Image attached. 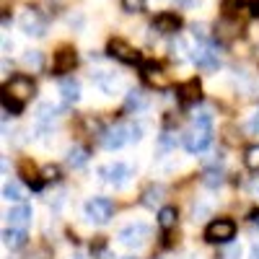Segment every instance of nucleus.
<instances>
[{"label": "nucleus", "mask_w": 259, "mask_h": 259, "mask_svg": "<svg viewBox=\"0 0 259 259\" xmlns=\"http://www.w3.org/2000/svg\"><path fill=\"white\" fill-rule=\"evenodd\" d=\"M36 91V85L29 75H16L6 83V112L13 109V112H21V106H24Z\"/></svg>", "instance_id": "f257e3e1"}, {"label": "nucleus", "mask_w": 259, "mask_h": 259, "mask_svg": "<svg viewBox=\"0 0 259 259\" xmlns=\"http://www.w3.org/2000/svg\"><path fill=\"white\" fill-rule=\"evenodd\" d=\"M236 236V223L231 218H215L205 228V241L210 244H228Z\"/></svg>", "instance_id": "f03ea898"}, {"label": "nucleus", "mask_w": 259, "mask_h": 259, "mask_svg": "<svg viewBox=\"0 0 259 259\" xmlns=\"http://www.w3.org/2000/svg\"><path fill=\"white\" fill-rule=\"evenodd\" d=\"M18 26H21V31L29 34V36H45L47 18L41 16L36 8H24V11L18 13Z\"/></svg>", "instance_id": "7ed1b4c3"}, {"label": "nucleus", "mask_w": 259, "mask_h": 259, "mask_svg": "<svg viewBox=\"0 0 259 259\" xmlns=\"http://www.w3.org/2000/svg\"><path fill=\"white\" fill-rule=\"evenodd\" d=\"M83 212H85V218L94 221V223H106L114 215V202L109 197H91L83 205Z\"/></svg>", "instance_id": "20e7f679"}, {"label": "nucleus", "mask_w": 259, "mask_h": 259, "mask_svg": "<svg viewBox=\"0 0 259 259\" xmlns=\"http://www.w3.org/2000/svg\"><path fill=\"white\" fill-rule=\"evenodd\" d=\"M212 143V133L210 127H197L194 124V130H189V133L184 135V148L189 150V153H202V150H207Z\"/></svg>", "instance_id": "39448f33"}, {"label": "nucleus", "mask_w": 259, "mask_h": 259, "mask_svg": "<svg viewBox=\"0 0 259 259\" xmlns=\"http://www.w3.org/2000/svg\"><path fill=\"white\" fill-rule=\"evenodd\" d=\"M99 177L106 182V184H112V187H122L130 177H133V168H130L127 163H106V166H101V171H99Z\"/></svg>", "instance_id": "423d86ee"}, {"label": "nucleus", "mask_w": 259, "mask_h": 259, "mask_svg": "<svg viewBox=\"0 0 259 259\" xmlns=\"http://www.w3.org/2000/svg\"><path fill=\"white\" fill-rule=\"evenodd\" d=\"M189 52H192V60L197 62L200 68H205V70H218L221 57H218V52L207 45V41H197V47H192Z\"/></svg>", "instance_id": "0eeeda50"}, {"label": "nucleus", "mask_w": 259, "mask_h": 259, "mask_svg": "<svg viewBox=\"0 0 259 259\" xmlns=\"http://www.w3.org/2000/svg\"><path fill=\"white\" fill-rule=\"evenodd\" d=\"M148 236H150V226H145V223H130V226H124L117 233V239L124 246H140Z\"/></svg>", "instance_id": "6e6552de"}, {"label": "nucleus", "mask_w": 259, "mask_h": 259, "mask_svg": "<svg viewBox=\"0 0 259 259\" xmlns=\"http://www.w3.org/2000/svg\"><path fill=\"white\" fill-rule=\"evenodd\" d=\"M101 143L106 150H119L122 145L130 143V127L127 124H114L109 130H104L101 133Z\"/></svg>", "instance_id": "1a4fd4ad"}, {"label": "nucleus", "mask_w": 259, "mask_h": 259, "mask_svg": "<svg viewBox=\"0 0 259 259\" xmlns=\"http://www.w3.org/2000/svg\"><path fill=\"white\" fill-rule=\"evenodd\" d=\"M109 55L112 57H117L119 62H124V65H135V62H140V52L130 45V41H124V39H112L109 41Z\"/></svg>", "instance_id": "9d476101"}, {"label": "nucleus", "mask_w": 259, "mask_h": 259, "mask_svg": "<svg viewBox=\"0 0 259 259\" xmlns=\"http://www.w3.org/2000/svg\"><path fill=\"white\" fill-rule=\"evenodd\" d=\"M143 78H145L148 85H153V89H158V91L168 89V78H166V73L158 68V65H153V62H145V65H143Z\"/></svg>", "instance_id": "9b49d317"}, {"label": "nucleus", "mask_w": 259, "mask_h": 259, "mask_svg": "<svg viewBox=\"0 0 259 259\" xmlns=\"http://www.w3.org/2000/svg\"><path fill=\"white\" fill-rule=\"evenodd\" d=\"M179 26H182V18L177 13H168V11L166 13H158L156 21H153V29L158 34H177Z\"/></svg>", "instance_id": "f8f14e48"}, {"label": "nucleus", "mask_w": 259, "mask_h": 259, "mask_svg": "<svg viewBox=\"0 0 259 259\" xmlns=\"http://www.w3.org/2000/svg\"><path fill=\"white\" fill-rule=\"evenodd\" d=\"M6 218H8V223H11V228H24V226H29L31 223V207L29 205H13L8 212H6Z\"/></svg>", "instance_id": "ddd939ff"}, {"label": "nucleus", "mask_w": 259, "mask_h": 259, "mask_svg": "<svg viewBox=\"0 0 259 259\" xmlns=\"http://www.w3.org/2000/svg\"><path fill=\"white\" fill-rule=\"evenodd\" d=\"M91 78H94V83L99 85L104 94H114V91H119V85H122V80H119L114 73H106V70L91 73Z\"/></svg>", "instance_id": "4468645a"}, {"label": "nucleus", "mask_w": 259, "mask_h": 259, "mask_svg": "<svg viewBox=\"0 0 259 259\" xmlns=\"http://www.w3.org/2000/svg\"><path fill=\"white\" fill-rule=\"evenodd\" d=\"M75 60H78L75 50H70V47H62V50H60V52L55 55V62H52V68H55V73H68V70H73Z\"/></svg>", "instance_id": "2eb2a0df"}, {"label": "nucleus", "mask_w": 259, "mask_h": 259, "mask_svg": "<svg viewBox=\"0 0 259 259\" xmlns=\"http://www.w3.org/2000/svg\"><path fill=\"white\" fill-rule=\"evenodd\" d=\"M60 94H62V101L68 104V106L75 104L80 99V83L75 78H62L60 80Z\"/></svg>", "instance_id": "dca6fc26"}, {"label": "nucleus", "mask_w": 259, "mask_h": 259, "mask_svg": "<svg viewBox=\"0 0 259 259\" xmlns=\"http://www.w3.org/2000/svg\"><path fill=\"white\" fill-rule=\"evenodd\" d=\"M200 80L197 78H192V80H187V83H182L179 85V99L184 101V104H194V101H200Z\"/></svg>", "instance_id": "f3484780"}, {"label": "nucleus", "mask_w": 259, "mask_h": 259, "mask_svg": "<svg viewBox=\"0 0 259 259\" xmlns=\"http://www.w3.org/2000/svg\"><path fill=\"white\" fill-rule=\"evenodd\" d=\"M26 239H29V236H26L24 228H6L3 231V244L8 249H21V246L26 244Z\"/></svg>", "instance_id": "a211bd4d"}, {"label": "nucleus", "mask_w": 259, "mask_h": 259, "mask_svg": "<svg viewBox=\"0 0 259 259\" xmlns=\"http://www.w3.org/2000/svg\"><path fill=\"white\" fill-rule=\"evenodd\" d=\"M163 194H166V189H163L161 184L148 187V189L143 192V205H145V207H156V205H161V202H163Z\"/></svg>", "instance_id": "6ab92c4d"}, {"label": "nucleus", "mask_w": 259, "mask_h": 259, "mask_svg": "<svg viewBox=\"0 0 259 259\" xmlns=\"http://www.w3.org/2000/svg\"><path fill=\"white\" fill-rule=\"evenodd\" d=\"M145 106H148V99H145V94L143 91H130L127 94V101H124V109L127 112H143L145 109Z\"/></svg>", "instance_id": "aec40b11"}, {"label": "nucleus", "mask_w": 259, "mask_h": 259, "mask_svg": "<svg viewBox=\"0 0 259 259\" xmlns=\"http://www.w3.org/2000/svg\"><path fill=\"white\" fill-rule=\"evenodd\" d=\"M65 161H68V166H73V168H80L85 161H89V150L80 148V145H73L68 150V156H65Z\"/></svg>", "instance_id": "412c9836"}, {"label": "nucleus", "mask_w": 259, "mask_h": 259, "mask_svg": "<svg viewBox=\"0 0 259 259\" xmlns=\"http://www.w3.org/2000/svg\"><path fill=\"white\" fill-rule=\"evenodd\" d=\"M21 62H24L29 70H41L45 68V55H41L39 50H26L24 57H21Z\"/></svg>", "instance_id": "4be33fe9"}, {"label": "nucleus", "mask_w": 259, "mask_h": 259, "mask_svg": "<svg viewBox=\"0 0 259 259\" xmlns=\"http://www.w3.org/2000/svg\"><path fill=\"white\" fill-rule=\"evenodd\" d=\"M158 226L163 231H171L177 226V207H161L158 210Z\"/></svg>", "instance_id": "5701e85b"}, {"label": "nucleus", "mask_w": 259, "mask_h": 259, "mask_svg": "<svg viewBox=\"0 0 259 259\" xmlns=\"http://www.w3.org/2000/svg\"><path fill=\"white\" fill-rule=\"evenodd\" d=\"M239 34V21H231V18H223L218 24V36L221 39H233Z\"/></svg>", "instance_id": "b1692460"}, {"label": "nucleus", "mask_w": 259, "mask_h": 259, "mask_svg": "<svg viewBox=\"0 0 259 259\" xmlns=\"http://www.w3.org/2000/svg\"><path fill=\"white\" fill-rule=\"evenodd\" d=\"M3 197H6V200H13V202H21V200H24V189H21L18 182H6Z\"/></svg>", "instance_id": "393cba45"}, {"label": "nucleus", "mask_w": 259, "mask_h": 259, "mask_svg": "<svg viewBox=\"0 0 259 259\" xmlns=\"http://www.w3.org/2000/svg\"><path fill=\"white\" fill-rule=\"evenodd\" d=\"M57 106H52V104H39L36 106V119L41 122V124H45V122H52L55 117H57Z\"/></svg>", "instance_id": "a878e982"}, {"label": "nucleus", "mask_w": 259, "mask_h": 259, "mask_svg": "<svg viewBox=\"0 0 259 259\" xmlns=\"http://www.w3.org/2000/svg\"><path fill=\"white\" fill-rule=\"evenodd\" d=\"M202 182H205V187H221L223 184V171L221 168H207L205 171V177H202Z\"/></svg>", "instance_id": "bb28decb"}, {"label": "nucleus", "mask_w": 259, "mask_h": 259, "mask_svg": "<svg viewBox=\"0 0 259 259\" xmlns=\"http://www.w3.org/2000/svg\"><path fill=\"white\" fill-rule=\"evenodd\" d=\"M244 163H246V168H251V171H256V168H259V145H251V148H246Z\"/></svg>", "instance_id": "cd10ccee"}, {"label": "nucleus", "mask_w": 259, "mask_h": 259, "mask_svg": "<svg viewBox=\"0 0 259 259\" xmlns=\"http://www.w3.org/2000/svg\"><path fill=\"white\" fill-rule=\"evenodd\" d=\"M122 8L127 13H143L148 8V0H122Z\"/></svg>", "instance_id": "c85d7f7f"}, {"label": "nucleus", "mask_w": 259, "mask_h": 259, "mask_svg": "<svg viewBox=\"0 0 259 259\" xmlns=\"http://www.w3.org/2000/svg\"><path fill=\"white\" fill-rule=\"evenodd\" d=\"M177 145V138L171 135V133H163L161 135V150H168V148H174Z\"/></svg>", "instance_id": "c756f323"}, {"label": "nucleus", "mask_w": 259, "mask_h": 259, "mask_svg": "<svg viewBox=\"0 0 259 259\" xmlns=\"http://www.w3.org/2000/svg\"><path fill=\"white\" fill-rule=\"evenodd\" d=\"M130 127V143H138L143 138V127L140 124H127Z\"/></svg>", "instance_id": "7c9ffc66"}, {"label": "nucleus", "mask_w": 259, "mask_h": 259, "mask_svg": "<svg viewBox=\"0 0 259 259\" xmlns=\"http://www.w3.org/2000/svg\"><path fill=\"white\" fill-rule=\"evenodd\" d=\"M241 256V246H231L226 254H223V259H239Z\"/></svg>", "instance_id": "2f4dec72"}, {"label": "nucleus", "mask_w": 259, "mask_h": 259, "mask_svg": "<svg viewBox=\"0 0 259 259\" xmlns=\"http://www.w3.org/2000/svg\"><path fill=\"white\" fill-rule=\"evenodd\" d=\"M60 177V168L57 166H47L45 168V179H57Z\"/></svg>", "instance_id": "473e14b6"}, {"label": "nucleus", "mask_w": 259, "mask_h": 259, "mask_svg": "<svg viewBox=\"0 0 259 259\" xmlns=\"http://www.w3.org/2000/svg\"><path fill=\"white\" fill-rule=\"evenodd\" d=\"M246 8H249V13H251V16H259V0H249Z\"/></svg>", "instance_id": "72a5a7b5"}, {"label": "nucleus", "mask_w": 259, "mask_h": 259, "mask_svg": "<svg viewBox=\"0 0 259 259\" xmlns=\"http://www.w3.org/2000/svg\"><path fill=\"white\" fill-rule=\"evenodd\" d=\"M256 130H259V114H254V117L249 119V133L254 135V133H256Z\"/></svg>", "instance_id": "f704fd0d"}, {"label": "nucleus", "mask_w": 259, "mask_h": 259, "mask_svg": "<svg viewBox=\"0 0 259 259\" xmlns=\"http://www.w3.org/2000/svg\"><path fill=\"white\" fill-rule=\"evenodd\" d=\"M251 259H259V246H251Z\"/></svg>", "instance_id": "c9c22d12"}, {"label": "nucleus", "mask_w": 259, "mask_h": 259, "mask_svg": "<svg viewBox=\"0 0 259 259\" xmlns=\"http://www.w3.org/2000/svg\"><path fill=\"white\" fill-rule=\"evenodd\" d=\"M254 194H256V197H259V182L254 184Z\"/></svg>", "instance_id": "e433bc0d"}, {"label": "nucleus", "mask_w": 259, "mask_h": 259, "mask_svg": "<svg viewBox=\"0 0 259 259\" xmlns=\"http://www.w3.org/2000/svg\"><path fill=\"white\" fill-rule=\"evenodd\" d=\"M124 259H138V256H124Z\"/></svg>", "instance_id": "4c0bfd02"}, {"label": "nucleus", "mask_w": 259, "mask_h": 259, "mask_svg": "<svg viewBox=\"0 0 259 259\" xmlns=\"http://www.w3.org/2000/svg\"><path fill=\"white\" fill-rule=\"evenodd\" d=\"M256 223H259V215H256Z\"/></svg>", "instance_id": "58836bf2"}]
</instances>
